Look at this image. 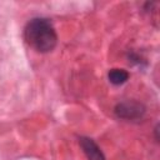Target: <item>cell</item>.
<instances>
[{
  "mask_svg": "<svg viewBox=\"0 0 160 160\" xmlns=\"http://www.w3.org/2000/svg\"><path fill=\"white\" fill-rule=\"evenodd\" d=\"M108 78H109V81H110L112 85H122L124 82L128 81V79H129V72H128L125 69L115 68V69H111V70L109 71Z\"/></svg>",
  "mask_w": 160,
  "mask_h": 160,
  "instance_id": "277c9868",
  "label": "cell"
},
{
  "mask_svg": "<svg viewBox=\"0 0 160 160\" xmlns=\"http://www.w3.org/2000/svg\"><path fill=\"white\" fill-rule=\"evenodd\" d=\"M79 144L89 160H105L102 151L100 150V148L92 139L81 136V138H79Z\"/></svg>",
  "mask_w": 160,
  "mask_h": 160,
  "instance_id": "3957f363",
  "label": "cell"
},
{
  "mask_svg": "<svg viewBox=\"0 0 160 160\" xmlns=\"http://www.w3.org/2000/svg\"><path fill=\"white\" fill-rule=\"evenodd\" d=\"M24 39L30 48L41 54L50 52L58 44L56 31L51 21L45 18L31 19L24 29Z\"/></svg>",
  "mask_w": 160,
  "mask_h": 160,
  "instance_id": "6da1fadb",
  "label": "cell"
},
{
  "mask_svg": "<svg viewBox=\"0 0 160 160\" xmlns=\"http://www.w3.org/2000/svg\"><path fill=\"white\" fill-rule=\"evenodd\" d=\"M145 106L135 100H126L116 104L114 112L119 119L124 120H139L145 114Z\"/></svg>",
  "mask_w": 160,
  "mask_h": 160,
  "instance_id": "7a4b0ae2",
  "label": "cell"
}]
</instances>
